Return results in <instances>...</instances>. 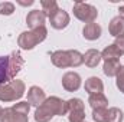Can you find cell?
<instances>
[{
	"instance_id": "6da1fadb",
	"label": "cell",
	"mask_w": 124,
	"mask_h": 122,
	"mask_svg": "<svg viewBox=\"0 0 124 122\" xmlns=\"http://www.w3.org/2000/svg\"><path fill=\"white\" fill-rule=\"evenodd\" d=\"M68 114V105L58 96H51L43 101L35 111V121L36 122H49L54 116H63Z\"/></svg>"
},
{
	"instance_id": "7a4b0ae2",
	"label": "cell",
	"mask_w": 124,
	"mask_h": 122,
	"mask_svg": "<svg viewBox=\"0 0 124 122\" xmlns=\"http://www.w3.org/2000/svg\"><path fill=\"white\" fill-rule=\"evenodd\" d=\"M23 65L25 59L19 50H13L9 56H0V85L15 81Z\"/></svg>"
},
{
	"instance_id": "3957f363",
	"label": "cell",
	"mask_w": 124,
	"mask_h": 122,
	"mask_svg": "<svg viewBox=\"0 0 124 122\" xmlns=\"http://www.w3.org/2000/svg\"><path fill=\"white\" fill-rule=\"evenodd\" d=\"M51 61L56 68H78L84 63V55L78 50H55L51 55Z\"/></svg>"
},
{
	"instance_id": "277c9868",
	"label": "cell",
	"mask_w": 124,
	"mask_h": 122,
	"mask_svg": "<svg viewBox=\"0 0 124 122\" xmlns=\"http://www.w3.org/2000/svg\"><path fill=\"white\" fill-rule=\"evenodd\" d=\"M29 111H31V103L28 101L17 102L10 108L3 109L0 122H29L28 118Z\"/></svg>"
},
{
	"instance_id": "5b68a950",
	"label": "cell",
	"mask_w": 124,
	"mask_h": 122,
	"mask_svg": "<svg viewBox=\"0 0 124 122\" xmlns=\"http://www.w3.org/2000/svg\"><path fill=\"white\" fill-rule=\"evenodd\" d=\"M25 82L20 79H15L9 83L0 85V101L1 102H15L19 101L25 95Z\"/></svg>"
},
{
	"instance_id": "8992f818",
	"label": "cell",
	"mask_w": 124,
	"mask_h": 122,
	"mask_svg": "<svg viewBox=\"0 0 124 122\" xmlns=\"http://www.w3.org/2000/svg\"><path fill=\"white\" fill-rule=\"evenodd\" d=\"M46 36H48L46 27H39V29H33L29 32H23V33H20V36L17 39V45L23 50H32L35 46L42 43L46 39Z\"/></svg>"
},
{
	"instance_id": "52a82bcc",
	"label": "cell",
	"mask_w": 124,
	"mask_h": 122,
	"mask_svg": "<svg viewBox=\"0 0 124 122\" xmlns=\"http://www.w3.org/2000/svg\"><path fill=\"white\" fill-rule=\"evenodd\" d=\"M72 12H74V16L78 20L84 22V23H91L98 17L97 7H94L93 4L84 3V1H75L74 7H72Z\"/></svg>"
},
{
	"instance_id": "ba28073f",
	"label": "cell",
	"mask_w": 124,
	"mask_h": 122,
	"mask_svg": "<svg viewBox=\"0 0 124 122\" xmlns=\"http://www.w3.org/2000/svg\"><path fill=\"white\" fill-rule=\"evenodd\" d=\"M68 105V119L69 122H84L85 121V105L82 99L79 98H72L66 101Z\"/></svg>"
},
{
	"instance_id": "9c48e42d",
	"label": "cell",
	"mask_w": 124,
	"mask_h": 122,
	"mask_svg": "<svg viewBox=\"0 0 124 122\" xmlns=\"http://www.w3.org/2000/svg\"><path fill=\"white\" fill-rule=\"evenodd\" d=\"M62 86L66 92H77L81 88V76L77 72H66L62 76Z\"/></svg>"
},
{
	"instance_id": "30bf717a",
	"label": "cell",
	"mask_w": 124,
	"mask_h": 122,
	"mask_svg": "<svg viewBox=\"0 0 124 122\" xmlns=\"http://www.w3.org/2000/svg\"><path fill=\"white\" fill-rule=\"evenodd\" d=\"M45 22H46V14L42 10H32L26 16V25L31 27V30L45 27Z\"/></svg>"
},
{
	"instance_id": "8fae6325",
	"label": "cell",
	"mask_w": 124,
	"mask_h": 122,
	"mask_svg": "<svg viewBox=\"0 0 124 122\" xmlns=\"http://www.w3.org/2000/svg\"><path fill=\"white\" fill-rule=\"evenodd\" d=\"M49 22H51V26H52L54 29L62 30V29H65V27L69 25V14H68V12H65L63 9H59V10L49 19Z\"/></svg>"
},
{
	"instance_id": "7c38bea8",
	"label": "cell",
	"mask_w": 124,
	"mask_h": 122,
	"mask_svg": "<svg viewBox=\"0 0 124 122\" xmlns=\"http://www.w3.org/2000/svg\"><path fill=\"white\" fill-rule=\"evenodd\" d=\"M46 99L45 96V92L42 88L39 86H31L29 91H28V102L31 103V106H39L43 103V101Z\"/></svg>"
},
{
	"instance_id": "4fadbf2b",
	"label": "cell",
	"mask_w": 124,
	"mask_h": 122,
	"mask_svg": "<svg viewBox=\"0 0 124 122\" xmlns=\"http://www.w3.org/2000/svg\"><path fill=\"white\" fill-rule=\"evenodd\" d=\"M108 32L114 37H121L124 36V19L121 16H116L111 19L108 25Z\"/></svg>"
},
{
	"instance_id": "5bb4252c",
	"label": "cell",
	"mask_w": 124,
	"mask_h": 122,
	"mask_svg": "<svg viewBox=\"0 0 124 122\" xmlns=\"http://www.w3.org/2000/svg\"><path fill=\"white\" fill-rule=\"evenodd\" d=\"M85 91L88 92L90 95H95V93H102L104 91V83L100 78L97 76H91L85 81V85H84Z\"/></svg>"
},
{
	"instance_id": "9a60e30c",
	"label": "cell",
	"mask_w": 124,
	"mask_h": 122,
	"mask_svg": "<svg viewBox=\"0 0 124 122\" xmlns=\"http://www.w3.org/2000/svg\"><path fill=\"white\" fill-rule=\"evenodd\" d=\"M82 36L87 40H97L101 36V26L98 23H95V22L87 23L84 26V29H82Z\"/></svg>"
},
{
	"instance_id": "2e32d148",
	"label": "cell",
	"mask_w": 124,
	"mask_h": 122,
	"mask_svg": "<svg viewBox=\"0 0 124 122\" xmlns=\"http://www.w3.org/2000/svg\"><path fill=\"white\" fill-rule=\"evenodd\" d=\"M88 103L94 109H107L108 106V99L104 93H95V95H90L88 98Z\"/></svg>"
},
{
	"instance_id": "e0dca14e",
	"label": "cell",
	"mask_w": 124,
	"mask_h": 122,
	"mask_svg": "<svg viewBox=\"0 0 124 122\" xmlns=\"http://www.w3.org/2000/svg\"><path fill=\"white\" fill-rule=\"evenodd\" d=\"M100 62H101V52H98L97 49H88L84 53V63L88 68H97Z\"/></svg>"
},
{
	"instance_id": "ac0fdd59",
	"label": "cell",
	"mask_w": 124,
	"mask_h": 122,
	"mask_svg": "<svg viewBox=\"0 0 124 122\" xmlns=\"http://www.w3.org/2000/svg\"><path fill=\"white\" fill-rule=\"evenodd\" d=\"M121 68V63H120V59H113V61H105L104 62V66H102V70L104 73L108 76V78H113L118 73Z\"/></svg>"
},
{
	"instance_id": "d6986e66",
	"label": "cell",
	"mask_w": 124,
	"mask_h": 122,
	"mask_svg": "<svg viewBox=\"0 0 124 122\" xmlns=\"http://www.w3.org/2000/svg\"><path fill=\"white\" fill-rule=\"evenodd\" d=\"M40 6H42V12L46 14V17H52L58 10H59V6L55 0H42L40 1Z\"/></svg>"
},
{
	"instance_id": "ffe728a7",
	"label": "cell",
	"mask_w": 124,
	"mask_h": 122,
	"mask_svg": "<svg viewBox=\"0 0 124 122\" xmlns=\"http://www.w3.org/2000/svg\"><path fill=\"white\" fill-rule=\"evenodd\" d=\"M120 56H121V53H120V50L114 46V45H108L102 52H101V59H104L105 61H113V59H120Z\"/></svg>"
},
{
	"instance_id": "44dd1931",
	"label": "cell",
	"mask_w": 124,
	"mask_h": 122,
	"mask_svg": "<svg viewBox=\"0 0 124 122\" xmlns=\"http://www.w3.org/2000/svg\"><path fill=\"white\" fill-rule=\"evenodd\" d=\"M123 111L118 108H110L108 114H107V122H123Z\"/></svg>"
},
{
	"instance_id": "7402d4cb",
	"label": "cell",
	"mask_w": 124,
	"mask_h": 122,
	"mask_svg": "<svg viewBox=\"0 0 124 122\" xmlns=\"http://www.w3.org/2000/svg\"><path fill=\"white\" fill-rule=\"evenodd\" d=\"M15 12V4L10 1H3L0 3V16H10Z\"/></svg>"
},
{
	"instance_id": "603a6c76",
	"label": "cell",
	"mask_w": 124,
	"mask_h": 122,
	"mask_svg": "<svg viewBox=\"0 0 124 122\" xmlns=\"http://www.w3.org/2000/svg\"><path fill=\"white\" fill-rule=\"evenodd\" d=\"M107 114H108V109H94L93 119L95 122H107Z\"/></svg>"
},
{
	"instance_id": "cb8c5ba5",
	"label": "cell",
	"mask_w": 124,
	"mask_h": 122,
	"mask_svg": "<svg viewBox=\"0 0 124 122\" xmlns=\"http://www.w3.org/2000/svg\"><path fill=\"white\" fill-rule=\"evenodd\" d=\"M116 85H117V88L120 89V92H123L124 93V66L121 65V68H120V70H118V73L116 75Z\"/></svg>"
},
{
	"instance_id": "d4e9b609",
	"label": "cell",
	"mask_w": 124,
	"mask_h": 122,
	"mask_svg": "<svg viewBox=\"0 0 124 122\" xmlns=\"http://www.w3.org/2000/svg\"><path fill=\"white\" fill-rule=\"evenodd\" d=\"M113 45L120 50L121 55H124V36H121V37H116V42H114Z\"/></svg>"
},
{
	"instance_id": "484cf974",
	"label": "cell",
	"mask_w": 124,
	"mask_h": 122,
	"mask_svg": "<svg viewBox=\"0 0 124 122\" xmlns=\"http://www.w3.org/2000/svg\"><path fill=\"white\" fill-rule=\"evenodd\" d=\"M19 4H22V6H31V4H33V0H29V1H19Z\"/></svg>"
},
{
	"instance_id": "4316f807",
	"label": "cell",
	"mask_w": 124,
	"mask_h": 122,
	"mask_svg": "<svg viewBox=\"0 0 124 122\" xmlns=\"http://www.w3.org/2000/svg\"><path fill=\"white\" fill-rule=\"evenodd\" d=\"M118 12H120L118 16H121V17L124 19V6H120V7H118Z\"/></svg>"
},
{
	"instance_id": "83f0119b",
	"label": "cell",
	"mask_w": 124,
	"mask_h": 122,
	"mask_svg": "<svg viewBox=\"0 0 124 122\" xmlns=\"http://www.w3.org/2000/svg\"><path fill=\"white\" fill-rule=\"evenodd\" d=\"M1 114H3V108L0 106V116H1Z\"/></svg>"
},
{
	"instance_id": "f1b7e54d",
	"label": "cell",
	"mask_w": 124,
	"mask_h": 122,
	"mask_svg": "<svg viewBox=\"0 0 124 122\" xmlns=\"http://www.w3.org/2000/svg\"><path fill=\"white\" fill-rule=\"evenodd\" d=\"M84 122H85V121H84Z\"/></svg>"
}]
</instances>
